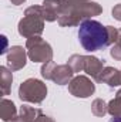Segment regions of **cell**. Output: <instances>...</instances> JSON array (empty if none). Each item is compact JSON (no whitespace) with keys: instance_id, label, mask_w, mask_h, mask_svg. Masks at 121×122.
I'll return each mask as SVG.
<instances>
[{"instance_id":"cell-1","label":"cell","mask_w":121,"mask_h":122,"mask_svg":"<svg viewBox=\"0 0 121 122\" xmlns=\"http://www.w3.org/2000/svg\"><path fill=\"white\" fill-rule=\"evenodd\" d=\"M77 38L80 46L88 51H98L108 46L107 29L97 20H84L77 29Z\"/></svg>"},{"instance_id":"cell-2","label":"cell","mask_w":121,"mask_h":122,"mask_svg":"<svg viewBox=\"0 0 121 122\" xmlns=\"http://www.w3.org/2000/svg\"><path fill=\"white\" fill-rule=\"evenodd\" d=\"M108 122H121V117H114V118H111Z\"/></svg>"}]
</instances>
